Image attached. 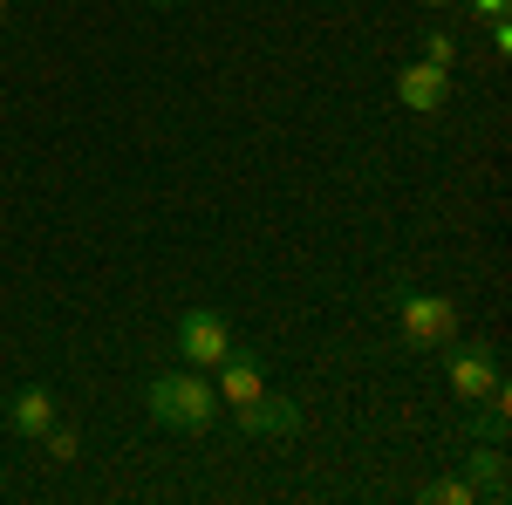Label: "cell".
<instances>
[{
  "label": "cell",
  "mask_w": 512,
  "mask_h": 505,
  "mask_svg": "<svg viewBox=\"0 0 512 505\" xmlns=\"http://www.w3.org/2000/svg\"><path fill=\"white\" fill-rule=\"evenodd\" d=\"M424 62H437V69H458V35H451V28H431V35H424Z\"/></svg>",
  "instance_id": "obj_12"
},
{
  "label": "cell",
  "mask_w": 512,
  "mask_h": 505,
  "mask_svg": "<svg viewBox=\"0 0 512 505\" xmlns=\"http://www.w3.org/2000/svg\"><path fill=\"white\" fill-rule=\"evenodd\" d=\"M417 499L424 505H478V492H472V478H431Z\"/></svg>",
  "instance_id": "obj_11"
},
{
  "label": "cell",
  "mask_w": 512,
  "mask_h": 505,
  "mask_svg": "<svg viewBox=\"0 0 512 505\" xmlns=\"http://www.w3.org/2000/svg\"><path fill=\"white\" fill-rule=\"evenodd\" d=\"M0 28H7V0H0Z\"/></svg>",
  "instance_id": "obj_17"
},
{
  "label": "cell",
  "mask_w": 512,
  "mask_h": 505,
  "mask_svg": "<svg viewBox=\"0 0 512 505\" xmlns=\"http://www.w3.org/2000/svg\"><path fill=\"white\" fill-rule=\"evenodd\" d=\"M144 7H178V0H144Z\"/></svg>",
  "instance_id": "obj_16"
},
{
  "label": "cell",
  "mask_w": 512,
  "mask_h": 505,
  "mask_svg": "<svg viewBox=\"0 0 512 505\" xmlns=\"http://www.w3.org/2000/svg\"><path fill=\"white\" fill-rule=\"evenodd\" d=\"M417 7H458V0H417Z\"/></svg>",
  "instance_id": "obj_15"
},
{
  "label": "cell",
  "mask_w": 512,
  "mask_h": 505,
  "mask_svg": "<svg viewBox=\"0 0 512 505\" xmlns=\"http://www.w3.org/2000/svg\"><path fill=\"white\" fill-rule=\"evenodd\" d=\"M233 349H239V328H233V314H219V308H185L178 328H171V355H178L185 369H205V376Z\"/></svg>",
  "instance_id": "obj_3"
},
{
  "label": "cell",
  "mask_w": 512,
  "mask_h": 505,
  "mask_svg": "<svg viewBox=\"0 0 512 505\" xmlns=\"http://www.w3.org/2000/svg\"><path fill=\"white\" fill-rule=\"evenodd\" d=\"M212 389H219V403H226V410H233V403H253V396L267 389V362H260L253 349H233L219 369H212Z\"/></svg>",
  "instance_id": "obj_8"
},
{
  "label": "cell",
  "mask_w": 512,
  "mask_h": 505,
  "mask_svg": "<svg viewBox=\"0 0 512 505\" xmlns=\"http://www.w3.org/2000/svg\"><path fill=\"white\" fill-rule=\"evenodd\" d=\"M437 355H444V383H451L458 403H485L492 389L506 383V369H499V349H492V342H465V335H458L451 349H437Z\"/></svg>",
  "instance_id": "obj_4"
},
{
  "label": "cell",
  "mask_w": 512,
  "mask_h": 505,
  "mask_svg": "<svg viewBox=\"0 0 512 505\" xmlns=\"http://www.w3.org/2000/svg\"><path fill=\"white\" fill-rule=\"evenodd\" d=\"M465 478H472L478 499H506V451L492 437H478L472 451H465Z\"/></svg>",
  "instance_id": "obj_9"
},
{
  "label": "cell",
  "mask_w": 512,
  "mask_h": 505,
  "mask_svg": "<svg viewBox=\"0 0 512 505\" xmlns=\"http://www.w3.org/2000/svg\"><path fill=\"white\" fill-rule=\"evenodd\" d=\"M458 7H472L478 21H506L512 14V0H458Z\"/></svg>",
  "instance_id": "obj_13"
},
{
  "label": "cell",
  "mask_w": 512,
  "mask_h": 505,
  "mask_svg": "<svg viewBox=\"0 0 512 505\" xmlns=\"http://www.w3.org/2000/svg\"><path fill=\"white\" fill-rule=\"evenodd\" d=\"M55 417H62V403H55V389H48V383H21L7 403H0V424L14 430L21 444H35V437L55 424Z\"/></svg>",
  "instance_id": "obj_6"
},
{
  "label": "cell",
  "mask_w": 512,
  "mask_h": 505,
  "mask_svg": "<svg viewBox=\"0 0 512 505\" xmlns=\"http://www.w3.org/2000/svg\"><path fill=\"white\" fill-rule=\"evenodd\" d=\"M485 28H492V55H512V14L506 21H485Z\"/></svg>",
  "instance_id": "obj_14"
},
{
  "label": "cell",
  "mask_w": 512,
  "mask_h": 505,
  "mask_svg": "<svg viewBox=\"0 0 512 505\" xmlns=\"http://www.w3.org/2000/svg\"><path fill=\"white\" fill-rule=\"evenodd\" d=\"M233 424L246 430V437H294V430H301V403H287V396H274V389H260L253 403H233Z\"/></svg>",
  "instance_id": "obj_7"
},
{
  "label": "cell",
  "mask_w": 512,
  "mask_h": 505,
  "mask_svg": "<svg viewBox=\"0 0 512 505\" xmlns=\"http://www.w3.org/2000/svg\"><path fill=\"white\" fill-rule=\"evenodd\" d=\"M396 335H403V349H451L458 335H465V308L451 301V294H424V287H403L396 280Z\"/></svg>",
  "instance_id": "obj_2"
},
{
  "label": "cell",
  "mask_w": 512,
  "mask_h": 505,
  "mask_svg": "<svg viewBox=\"0 0 512 505\" xmlns=\"http://www.w3.org/2000/svg\"><path fill=\"white\" fill-rule=\"evenodd\" d=\"M144 417L158 430H171V437H205V430H219L226 403H219V389H212L205 369L178 362V369H164V376L144 383Z\"/></svg>",
  "instance_id": "obj_1"
},
{
  "label": "cell",
  "mask_w": 512,
  "mask_h": 505,
  "mask_svg": "<svg viewBox=\"0 0 512 505\" xmlns=\"http://www.w3.org/2000/svg\"><path fill=\"white\" fill-rule=\"evenodd\" d=\"M396 103H403L410 117H437V110L451 103V69H437V62H403V69H396Z\"/></svg>",
  "instance_id": "obj_5"
},
{
  "label": "cell",
  "mask_w": 512,
  "mask_h": 505,
  "mask_svg": "<svg viewBox=\"0 0 512 505\" xmlns=\"http://www.w3.org/2000/svg\"><path fill=\"white\" fill-rule=\"evenodd\" d=\"M35 444H41V458H48L55 471H69V465L82 458V424H76V417H55V424L41 430Z\"/></svg>",
  "instance_id": "obj_10"
}]
</instances>
